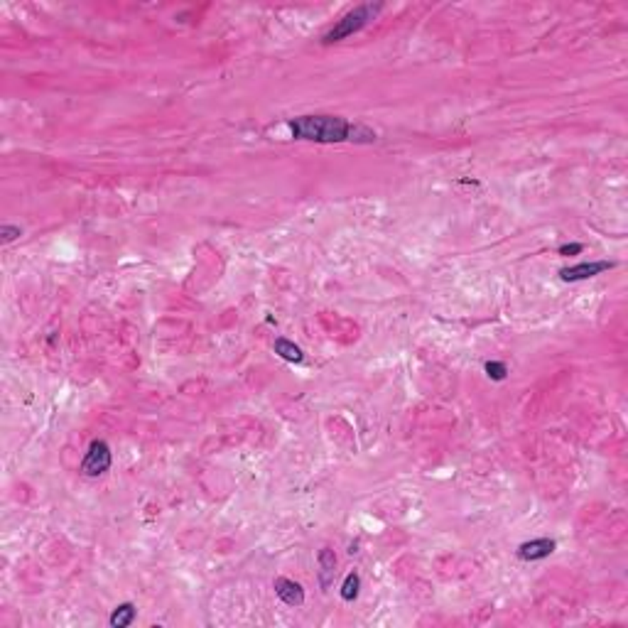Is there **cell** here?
<instances>
[{"label": "cell", "mask_w": 628, "mask_h": 628, "mask_svg": "<svg viewBox=\"0 0 628 628\" xmlns=\"http://www.w3.org/2000/svg\"><path fill=\"white\" fill-rule=\"evenodd\" d=\"M317 562H319V584H322V589H329L334 582V572H336V555L329 547H322L317 555Z\"/></svg>", "instance_id": "52a82bcc"}, {"label": "cell", "mask_w": 628, "mask_h": 628, "mask_svg": "<svg viewBox=\"0 0 628 628\" xmlns=\"http://www.w3.org/2000/svg\"><path fill=\"white\" fill-rule=\"evenodd\" d=\"M555 550H557V542L552 537H535V540H528L518 547V557L523 562H537L550 557Z\"/></svg>", "instance_id": "5b68a950"}, {"label": "cell", "mask_w": 628, "mask_h": 628, "mask_svg": "<svg viewBox=\"0 0 628 628\" xmlns=\"http://www.w3.org/2000/svg\"><path fill=\"white\" fill-rule=\"evenodd\" d=\"M383 10L381 3H363V5H356L353 10H348L346 15H344L341 20H339L336 25H334L329 32H324L322 42L324 44H334V42H341V39L351 37V34L361 32L363 27H366L368 22H371L373 18H376L378 13Z\"/></svg>", "instance_id": "7a4b0ae2"}, {"label": "cell", "mask_w": 628, "mask_h": 628, "mask_svg": "<svg viewBox=\"0 0 628 628\" xmlns=\"http://www.w3.org/2000/svg\"><path fill=\"white\" fill-rule=\"evenodd\" d=\"M486 376L491 378V381H503V378L508 376V366L503 361H486Z\"/></svg>", "instance_id": "8fae6325"}, {"label": "cell", "mask_w": 628, "mask_h": 628, "mask_svg": "<svg viewBox=\"0 0 628 628\" xmlns=\"http://www.w3.org/2000/svg\"><path fill=\"white\" fill-rule=\"evenodd\" d=\"M111 464H113L111 447H108L103 440H93L91 445H89V452L81 462V473L89 478L103 476V473L111 469Z\"/></svg>", "instance_id": "3957f363"}, {"label": "cell", "mask_w": 628, "mask_h": 628, "mask_svg": "<svg viewBox=\"0 0 628 628\" xmlns=\"http://www.w3.org/2000/svg\"><path fill=\"white\" fill-rule=\"evenodd\" d=\"M133 621H136V604H131V601L118 604L116 609H113V614L108 616V624L113 628H128Z\"/></svg>", "instance_id": "9c48e42d"}, {"label": "cell", "mask_w": 628, "mask_h": 628, "mask_svg": "<svg viewBox=\"0 0 628 628\" xmlns=\"http://www.w3.org/2000/svg\"><path fill=\"white\" fill-rule=\"evenodd\" d=\"M273 348H275V353L280 358H285V361L290 363H302L305 361V351H302L300 346H297L295 341H290V339H275V344H273Z\"/></svg>", "instance_id": "ba28073f"}, {"label": "cell", "mask_w": 628, "mask_h": 628, "mask_svg": "<svg viewBox=\"0 0 628 628\" xmlns=\"http://www.w3.org/2000/svg\"><path fill=\"white\" fill-rule=\"evenodd\" d=\"M614 263L611 261H589V263H577L572 268H562L560 270V280L565 282H580V280H589V277H596L601 273L611 270Z\"/></svg>", "instance_id": "277c9868"}, {"label": "cell", "mask_w": 628, "mask_h": 628, "mask_svg": "<svg viewBox=\"0 0 628 628\" xmlns=\"http://www.w3.org/2000/svg\"><path fill=\"white\" fill-rule=\"evenodd\" d=\"M582 251H584V246H582V243H565V246L557 248V253H560V256H580Z\"/></svg>", "instance_id": "4fadbf2b"}, {"label": "cell", "mask_w": 628, "mask_h": 628, "mask_svg": "<svg viewBox=\"0 0 628 628\" xmlns=\"http://www.w3.org/2000/svg\"><path fill=\"white\" fill-rule=\"evenodd\" d=\"M290 131L295 140L322 143V145L376 140V133L371 128L348 123L341 116H297L290 121Z\"/></svg>", "instance_id": "6da1fadb"}, {"label": "cell", "mask_w": 628, "mask_h": 628, "mask_svg": "<svg viewBox=\"0 0 628 628\" xmlns=\"http://www.w3.org/2000/svg\"><path fill=\"white\" fill-rule=\"evenodd\" d=\"M20 236H22V228L15 226V223H3V226H0V241L3 243H13V241H18Z\"/></svg>", "instance_id": "7c38bea8"}, {"label": "cell", "mask_w": 628, "mask_h": 628, "mask_svg": "<svg viewBox=\"0 0 628 628\" xmlns=\"http://www.w3.org/2000/svg\"><path fill=\"white\" fill-rule=\"evenodd\" d=\"M273 589H275L277 599L287 606H302L305 604V589H302L300 582L295 580H287V577H277L273 582Z\"/></svg>", "instance_id": "8992f818"}, {"label": "cell", "mask_w": 628, "mask_h": 628, "mask_svg": "<svg viewBox=\"0 0 628 628\" xmlns=\"http://www.w3.org/2000/svg\"><path fill=\"white\" fill-rule=\"evenodd\" d=\"M358 589H361V577H358V572H348L339 594H341L344 601H353L358 596Z\"/></svg>", "instance_id": "30bf717a"}]
</instances>
